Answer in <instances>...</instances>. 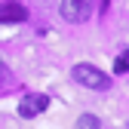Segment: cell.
<instances>
[{
	"label": "cell",
	"instance_id": "obj_1",
	"mask_svg": "<svg viewBox=\"0 0 129 129\" xmlns=\"http://www.w3.org/2000/svg\"><path fill=\"white\" fill-rule=\"evenodd\" d=\"M71 77H74V83L86 86V89H108V86H111V77H108L102 68H95V64H86V61L74 64Z\"/></svg>",
	"mask_w": 129,
	"mask_h": 129
},
{
	"label": "cell",
	"instance_id": "obj_2",
	"mask_svg": "<svg viewBox=\"0 0 129 129\" xmlns=\"http://www.w3.org/2000/svg\"><path fill=\"white\" fill-rule=\"evenodd\" d=\"M46 105H49V99H46L43 92H28V95H22V102H19V117L31 120V117L43 114Z\"/></svg>",
	"mask_w": 129,
	"mask_h": 129
},
{
	"label": "cell",
	"instance_id": "obj_3",
	"mask_svg": "<svg viewBox=\"0 0 129 129\" xmlns=\"http://www.w3.org/2000/svg\"><path fill=\"white\" fill-rule=\"evenodd\" d=\"M86 15H89V0H61V19L64 22H86Z\"/></svg>",
	"mask_w": 129,
	"mask_h": 129
},
{
	"label": "cell",
	"instance_id": "obj_4",
	"mask_svg": "<svg viewBox=\"0 0 129 129\" xmlns=\"http://www.w3.org/2000/svg\"><path fill=\"white\" fill-rule=\"evenodd\" d=\"M28 19V9L22 3H3L0 6V25H22Z\"/></svg>",
	"mask_w": 129,
	"mask_h": 129
},
{
	"label": "cell",
	"instance_id": "obj_5",
	"mask_svg": "<svg viewBox=\"0 0 129 129\" xmlns=\"http://www.w3.org/2000/svg\"><path fill=\"white\" fill-rule=\"evenodd\" d=\"M77 129H99V117H92V114H83L77 120Z\"/></svg>",
	"mask_w": 129,
	"mask_h": 129
},
{
	"label": "cell",
	"instance_id": "obj_6",
	"mask_svg": "<svg viewBox=\"0 0 129 129\" xmlns=\"http://www.w3.org/2000/svg\"><path fill=\"white\" fill-rule=\"evenodd\" d=\"M114 71H117V74H126V71H129V52H120V58H117V64H114Z\"/></svg>",
	"mask_w": 129,
	"mask_h": 129
},
{
	"label": "cell",
	"instance_id": "obj_7",
	"mask_svg": "<svg viewBox=\"0 0 129 129\" xmlns=\"http://www.w3.org/2000/svg\"><path fill=\"white\" fill-rule=\"evenodd\" d=\"M105 9H108V0H102V12H105Z\"/></svg>",
	"mask_w": 129,
	"mask_h": 129
}]
</instances>
